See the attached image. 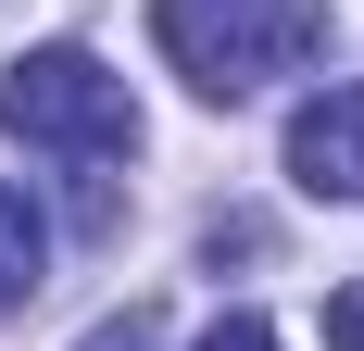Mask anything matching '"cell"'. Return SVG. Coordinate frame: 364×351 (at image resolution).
Masks as SVG:
<instances>
[{"label": "cell", "instance_id": "1", "mask_svg": "<svg viewBox=\"0 0 364 351\" xmlns=\"http://www.w3.org/2000/svg\"><path fill=\"white\" fill-rule=\"evenodd\" d=\"M151 38L201 101H252V88H277L289 63L327 50V13L314 0H151Z\"/></svg>", "mask_w": 364, "mask_h": 351}, {"label": "cell", "instance_id": "2", "mask_svg": "<svg viewBox=\"0 0 364 351\" xmlns=\"http://www.w3.org/2000/svg\"><path fill=\"white\" fill-rule=\"evenodd\" d=\"M0 139L50 151V163H126L139 151V101H126V75L101 50H26V63L0 75Z\"/></svg>", "mask_w": 364, "mask_h": 351}, {"label": "cell", "instance_id": "3", "mask_svg": "<svg viewBox=\"0 0 364 351\" xmlns=\"http://www.w3.org/2000/svg\"><path fill=\"white\" fill-rule=\"evenodd\" d=\"M289 176L314 201H364V88H314L289 113Z\"/></svg>", "mask_w": 364, "mask_h": 351}, {"label": "cell", "instance_id": "4", "mask_svg": "<svg viewBox=\"0 0 364 351\" xmlns=\"http://www.w3.org/2000/svg\"><path fill=\"white\" fill-rule=\"evenodd\" d=\"M38 276H50V226H38L26 188H0V314H26Z\"/></svg>", "mask_w": 364, "mask_h": 351}, {"label": "cell", "instance_id": "5", "mask_svg": "<svg viewBox=\"0 0 364 351\" xmlns=\"http://www.w3.org/2000/svg\"><path fill=\"white\" fill-rule=\"evenodd\" d=\"M75 351H164V314H151V301H126V314H101Z\"/></svg>", "mask_w": 364, "mask_h": 351}, {"label": "cell", "instance_id": "6", "mask_svg": "<svg viewBox=\"0 0 364 351\" xmlns=\"http://www.w3.org/2000/svg\"><path fill=\"white\" fill-rule=\"evenodd\" d=\"M201 351H277V326H264V314H214V326H201Z\"/></svg>", "mask_w": 364, "mask_h": 351}, {"label": "cell", "instance_id": "7", "mask_svg": "<svg viewBox=\"0 0 364 351\" xmlns=\"http://www.w3.org/2000/svg\"><path fill=\"white\" fill-rule=\"evenodd\" d=\"M327 351H364V276L327 288Z\"/></svg>", "mask_w": 364, "mask_h": 351}]
</instances>
